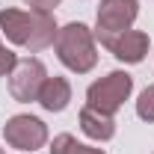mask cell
I'll return each instance as SVG.
<instances>
[{
  "mask_svg": "<svg viewBox=\"0 0 154 154\" xmlns=\"http://www.w3.org/2000/svg\"><path fill=\"white\" fill-rule=\"evenodd\" d=\"M0 30L12 45H18L30 54H38L54 45L57 38V21L54 12H36V9H3L0 12Z\"/></svg>",
  "mask_w": 154,
  "mask_h": 154,
  "instance_id": "obj_1",
  "label": "cell"
},
{
  "mask_svg": "<svg viewBox=\"0 0 154 154\" xmlns=\"http://www.w3.org/2000/svg\"><path fill=\"white\" fill-rule=\"evenodd\" d=\"M54 48H57L59 62L74 71V74H89L98 65V51H95V33L80 24V21H71L65 27L57 30V38H54Z\"/></svg>",
  "mask_w": 154,
  "mask_h": 154,
  "instance_id": "obj_2",
  "label": "cell"
},
{
  "mask_svg": "<svg viewBox=\"0 0 154 154\" xmlns=\"http://www.w3.org/2000/svg\"><path fill=\"white\" fill-rule=\"evenodd\" d=\"M131 92H134V77L128 71H110L86 89V104L95 107L98 113L116 116V110L131 98Z\"/></svg>",
  "mask_w": 154,
  "mask_h": 154,
  "instance_id": "obj_3",
  "label": "cell"
},
{
  "mask_svg": "<svg viewBox=\"0 0 154 154\" xmlns=\"http://www.w3.org/2000/svg\"><path fill=\"white\" fill-rule=\"evenodd\" d=\"M3 139H6V145H12V148H18V151H36L42 148L45 142H48V125L36 119V116H12L6 125H3Z\"/></svg>",
  "mask_w": 154,
  "mask_h": 154,
  "instance_id": "obj_4",
  "label": "cell"
},
{
  "mask_svg": "<svg viewBox=\"0 0 154 154\" xmlns=\"http://www.w3.org/2000/svg\"><path fill=\"white\" fill-rule=\"evenodd\" d=\"M45 80H48V71H45L42 59H36V57L18 59V65L9 74V95L15 98L18 104L38 101V89H42Z\"/></svg>",
  "mask_w": 154,
  "mask_h": 154,
  "instance_id": "obj_5",
  "label": "cell"
},
{
  "mask_svg": "<svg viewBox=\"0 0 154 154\" xmlns=\"http://www.w3.org/2000/svg\"><path fill=\"white\" fill-rule=\"evenodd\" d=\"M95 38L113 54L119 62L125 65H136L142 62L145 54H148V45L151 38L145 36L142 30H125V33H95Z\"/></svg>",
  "mask_w": 154,
  "mask_h": 154,
  "instance_id": "obj_6",
  "label": "cell"
},
{
  "mask_svg": "<svg viewBox=\"0 0 154 154\" xmlns=\"http://www.w3.org/2000/svg\"><path fill=\"white\" fill-rule=\"evenodd\" d=\"M136 15H139V3L136 0H101L95 33H125V30H134Z\"/></svg>",
  "mask_w": 154,
  "mask_h": 154,
  "instance_id": "obj_7",
  "label": "cell"
},
{
  "mask_svg": "<svg viewBox=\"0 0 154 154\" xmlns=\"http://www.w3.org/2000/svg\"><path fill=\"white\" fill-rule=\"evenodd\" d=\"M80 131L89 139H95V142H107V139L116 136V119L107 116V113H98L95 107L86 104L80 110Z\"/></svg>",
  "mask_w": 154,
  "mask_h": 154,
  "instance_id": "obj_8",
  "label": "cell"
},
{
  "mask_svg": "<svg viewBox=\"0 0 154 154\" xmlns=\"http://www.w3.org/2000/svg\"><path fill=\"white\" fill-rule=\"evenodd\" d=\"M71 101V83L65 77H48L38 89V104L48 113H62Z\"/></svg>",
  "mask_w": 154,
  "mask_h": 154,
  "instance_id": "obj_9",
  "label": "cell"
},
{
  "mask_svg": "<svg viewBox=\"0 0 154 154\" xmlns=\"http://www.w3.org/2000/svg\"><path fill=\"white\" fill-rule=\"evenodd\" d=\"M51 154H104V148H92V145H83L77 142L71 134H59L51 142Z\"/></svg>",
  "mask_w": 154,
  "mask_h": 154,
  "instance_id": "obj_10",
  "label": "cell"
},
{
  "mask_svg": "<svg viewBox=\"0 0 154 154\" xmlns=\"http://www.w3.org/2000/svg\"><path fill=\"white\" fill-rule=\"evenodd\" d=\"M136 116L142 122H154V86H145L136 101Z\"/></svg>",
  "mask_w": 154,
  "mask_h": 154,
  "instance_id": "obj_11",
  "label": "cell"
},
{
  "mask_svg": "<svg viewBox=\"0 0 154 154\" xmlns=\"http://www.w3.org/2000/svg\"><path fill=\"white\" fill-rule=\"evenodd\" d=\"M15 65H18V57L9 48H3V42H0V77H9Z\"/></svg>",
  "mask_w": 154,
  "mask_h": 154,
  "instance_id": "obj_12",
  "label": "cell"
},
{
  "mask_svg": "<svg viewBox=\"0 0 154 154\" xmlns=\"http://www.w3.org/2000/svg\"><path fill=\"white\" fill-rule=\"evenodd\" d=\"M30 9H36V12H54L62 0H24Z\"/></svg>",
  "mask_w": 154,
  "mask_h": 154,
  "instance_id": "obj_13",
  "label": "cell"
},
{
  "mask_svg": "<svg viewBox=\"0 0 154 154\" xmlns=\"http://www.w3.org/2000/svg\"><path fill=\"white\" fill-rule=\"evenodd\" d=\"M0 154H6V151H3V148H0Z\"/></svg>",
  "mask_w": 154,
  "mask_h": 154,
  "instance_id": "obj_14",
  "label": "cell"
}]
</instances>
